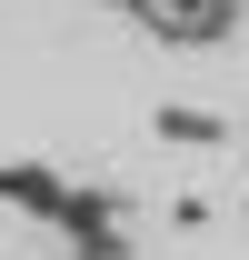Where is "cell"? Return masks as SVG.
Here are the masks:
<instances>
[{
	"instance_id": "1",
	"label": "cell",
	"mask_w": 249,
	"mask_h": 260,
	"mask_svg": "<svg viewBox=\"0 0 249 260\" xmlns=\"http://www.w3.org/2000/svg\"><path fill=\"white\" fill-rule=\"evenodd\" d=\"M110 10L159 30V40H229L239 30V0H110Z\"/></svg>"
}]
</instances>
